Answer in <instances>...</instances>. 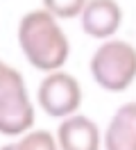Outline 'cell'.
I'll return each instance as SVG.
<instances>
[{"instance_id": "1", "label": "cell", "mask_w": 136, "mask_h": 150, "mask_svg": "<svg viewBox=\"0 0 136 150\" xmlns=\"http://www.w3.org/2000/svg\"><path fill=\"white\" fill-rule=\"evenodd\" d=\"M18 46L36 71L54 73L68 62L70 43L68 37L45 9H32L20 18L16 30Z\"/></svg>"}, {"instance_id": "2", "label": "cell", "mask_w": 136, "mask_h": 150, "mask_svg": "<svg viewBox=\"0 0 136 150\" xmlns=\"http://www.w3.org/2000/svg\"><path fill=\"white\" fill-rule=\"evenodd\" d=\"M89 71L98 86L120 93L136 80V48L123 39H107L95 48Z\"/></svg>"}, {"instance_id": "3", "label": "cell", "mask_w": 136, "mask_h": 150, "mask_svg": "<svg viewBox=\"0 0 136 150\" xmlns=\"http://www.w3.org/2000/svg\"><path fill=\"white\" fill-rule=\"evenodd\" d=\"M39 107L52 118H68L77 114L82 105V86L73 75L63 71L48 73L36 89Z\"/></svg>"}, {"instance_id": "4", "label": "cell", "mask_w": 136, "mask_h": 150, "mask_svg": "<svg viewBox=\"0 0 136 150\" xmlns=\"http://www.w3.org/2000/svg\"><path fill=\"white\" fill-rule=\"evenodd\" d=\"M80 18H82V30L89 37L107 41L120 28L123 9L116 0H86Z\"/></svg>"}, {"instance_id": "5", "label": "cell", "mask_w": 136, "mask_h": 150, "mask_svg": "<svg viewBox=\"0 0 136 150\" xmlns=\"http://www.w3.org/2000/svg\"><path fill=\"white\" fill-rule=\"evenodd\" d=\"M54 139L59 150H100L102 134L89 116L73 114L59 123Z\"/></svg>"}, {"instance_id": "6", "label": "cell", "mask_w": 136, "mask_h": 150, "mask_svg": "<svg viewBox=\"0 0 136 150\" xmlns=\"http://www.w3.org/2000/svg\"><path fill=\"white\" fill-rule=\"evenodd\" d=\"M104 150H136V103H125L111 116L102 134Z\"/></svg>"}, {"instance_id": "7", "label": "cell", "mask_w": 136, "mask_h": 150, "mask_svg": "<svg viewBox=\"0 0 136 150\" xmlns=\"http://www.w3.org/2000/svg\"><path fill=\"white\" fill-rule=\"evenodd\" d=\"M32 125H34V105L27 93L0 100V134L18 137L30 132Z\"/></svg>"}, {"instance_id": "8", "label": "cell", "mask_w": 136, "mask_h": 150, "mask_svg": "<svg viewBox=\"0 0 136 150\" xmlns=\"http://www.w3.org/2000/svg\"><path fill=\"white\" fill-rule=\"evenodd\" d=\"M18 93H27L23 75L14 66H9L7 62L0 59V100L9 98V96H18Z\"/></svg>"}, {"instance_id": "9", "label": "cell", "mask_w": 136, "mask_h": 150, "mask_svg": "<svg viewBox=\"0 0 136 150\" xmlns=\"http://www.w3.org/2000/svg\"><path fill=\"white\" fill-rule=\"evenodd\" d=\"M16 150H59L57 148V139H54L52 132L48 130H32L25 132L20 141L14 143Z\"/></svg>"}, {"instance_id": "10", "label": "cell", "mask_w": 136, "mask_h": 150, "mask_svg": "<svg viewBox=\"0 0 136 150\" xmlns=\"http://www.w3.org/2000/svg\"><path fill=\"white\" fill-rule=\"evenodd\" d=\"M86 0H43V9L52 18H75L84 9Z\"/></svg>"}, {"instance_id": "11", "label": "cell", "mask_w": 136, "mask_h": 150, "mask_svg": "<svg viewBox=\"0 0 136 150\" xmlns=\"http://www.w3.org/2000/svg\"><path fill=\"white\" fill-rule=\"evenodd\" d=\"M0 150H16V146H14V143H7V146H2Z\"/></svg>"}]
</instances>
